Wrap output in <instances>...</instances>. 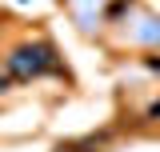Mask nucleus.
I'll return each instance as SVG.
<instances>
[{"label":"nucleus","mask_w":160,"mask_h":152,"mask_svg":"<svg viewBox=\"0 0 160 152\" xmlns=\"http://www.w3.org/2000/svg\"><path fill=\"white\" fill-rule=\"evenodd\" d=\"M44 64H48V60H44V52H40V48H20L16 56H12V64H8V68H12V76L28 80V76H32V72H40Z\"/></svg>","instance_id":"f257e3e1"},{"label":"nucleus","mask_w":160,"mask_h":152,"mask_svg":"<svg viewBox=\"0 0 160 152\" xmlns=\"http://www.w3.org/2000/svg\"><path fill=\"white\" fill-rule=\"evenodd\" d=\"M0 88H4V80H0Z\"/></svg>","instance_id":"f03ea898"}]
</instances>
